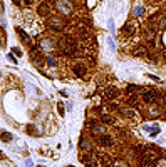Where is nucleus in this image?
Segmentation results:
<instances>
[{
    "label": "nucleus",
    "mask_w": 166,
    "mask_h": 167,
    "mask_svg": "<svg viewBox=\"0 0 166 167\" xmlns=\"http://www.w3.org/2000/svg\"><path fill=\"white\" fill-rule=\"evenodd\" d=\"M59 47H61L62 54L70 55V54L76 52V40H74L70 35H64V37L61 38V42H59Z\"/></svg>",
    "instance_id": "nucleus-1"
},
{
    "label": "nucleus",
    "mask_w": 166,
    "mask_h": 167,
    "mask_svg": "<svg viewBox=\"0 0 166 167\" xmlns=\"http://www.w3.org/2000/svg\"><path fill=\"white\" fill-rule=\"evenodd\" d=\"M55 9H57L62 15H69V13L72 12V3H70L69 0H57V2H55Z\"/></svg>",
    "instance_id": "nucleus-2"
},
{
    "label": "nucleus",
    "mask_w": 166,
    "mask_h": 167,
    "mask_svg": "<svg viewBox=\"0 0 166 167\" xmlns=\"http://www.w3.org/2000/svg\"><path fill=\"white\" fill-rule=\"evenodd\" d=\"M158 97H160V92L154 90V89H149V90H144V92H143V100L148 102V104H151V102L158 100Z\"/></svg>",
    "instance_id": "nucleus-3"
},
{
    "label": "nucleus",
    "mask_w": 166,
    "mask_h": 167,
    "mask_svg": "<svg viewBox=\"0 0 166 167\" xmlns=\"http://www.w3.org/2000/svg\"><path fill=\"white\" fill-rule=\"evenodd\" d=\"M64 25H66V22L62 19H59V17H51V19H49V27H51L52 30H55V32L62 30Z\"/></svg>",
    "instance_id": "nucleus-4"
},
{
    "label": "nucleus",
    "mask_w": 166,
    "mask_h": 167,
    "mask_svg": "<svg viewBox=\"0 0 166 167\" xmlns=\"http://www.w3.org/2000/svg\"><path fill=\"white\" fill-rule=\"evenodd\" d=\"M39 15L40 17H49V13H51V7H49V3H40L37 9Z\"/></svg>",
    "instance_id": "nucleus-5"
},
{
    "label": "nucleus",
    "mask_w": 166,
    "mask_h": 167,
    "mask_svg": "<svg viewBox=\"0 0 166 167\" xmlns=\"http://www.w3.org/2000/svg\"><path fill=\"white\" fill-rule=\"evenodd\" d=\"M141 167H156V162L153 161L151 157H143L141 159Z\"/></svg>",
    "instance_id": "nucleus-6"
},
{
    "label": "nucleus",
    "mask_w": 166,
    "mask_h": 167,
    "mask_svg": "<svg viewBox=\"0 0 166 167\" xmlns=\"http://www.w3.org/2000/svg\"><path fill=\"white\" fill-rule=\"evenodd\" d=\"M97 142H99L101 145H106V147H108V145H112V137H109V136H101L99 139H97Z\"/></svg>",
    "instance_id": "nucleus-7"
},
{
    "label": "nucleus",
    "mask_w": 166,
    "mask_h": 167,
    "mask_svg": "<svg viewBox=\"0 0 166 167\" xmlns=\"http://www.w3.org/2000/svg\"><path fill=\"white\" fill-rule=\"evenodd\" d=\"M82 161H84V164H86L87 167H96V161H94L92 155H84Z\"/></svg>",
    "instance_id": "nucleus-8"
},
{
    "label": "nucleus",
    "mask_w": 166,
    "mask_h": 167,
    "mask_svg": "<svg viewBox=\"0 0 166 167\" xmlns=\"http://www.w3.org/2000/svg\"><path fill=\"white\" fill-rule=\"evenodd\" d=\"M17 34H19V37L22 38V40L25 42V44H30V37H29V35H27L25 32H24L22 28H20V27H17Z\"/></svg>",
    "instance_id": "nucleus-9"
},
{
    "label": "nucleus",
    "mask_w": 166,
    "mask_h": 167,
    "mask_svg": "<svg viewBox=\"0 0 166 167\" xmlns=\"http://www.w3.org/2000/svg\"><path fill=\"white\" fill-rule=\"evenodd\" d=\"M74 74H76L77 77H84L86 75V67L84 65H76L74 67Z\"/></svg>",
    "instance_id": "nucleus-10"
},
{
    "label": "nucleus",
    "mask_w": 166,
    "mask_h": 167,
    "mask_svg": "<svg viewBox=\"0 0 166 167\" xmlns=\"http://www.w3.org/2000/svg\"><path fill=\"white\" fill-rule=\"evenodd\" d=\"M114 97H118V89H114V87H111V89H108L106 90V99H114Z\"/></svg>",
    "instance_id": "nucleus-11"
},
{
    "label": "nucleus",
    "mask_w": 166,
    "mask_h": 167,
    "mask_svg": "<svg viewBox=\"0 0 166 167\" xmlns=\"http://www.w3.org/2000/svg\"><path fill=\"white\" fill-rule=\"evenodd\" d=\"M32 62L35 64V65L40 67L42 64H44V59H42V55H40V54H35V52H34V54H32Z\"/></svg>",
    "instance_id": "nucleus-12"
},
{
    "label": "nucleus",
    "mask_w": 166,
    "mask_h": 167,
    "mask_svg": "<svg viewBox=\"0 0 166 167\" xmlns=\"http://www.w3.org/2000/svg\"><path fill=\"white\" fill-rule=\"evenodd\" d=\"M126 92H128V94H136V92H141V87L139 85H134V84H129L128 89H126Z\"/></svg>",
    "instance_id": "nucleus-13"
},
{
    "label": "nucleus",
    "mask_w": 166,
    "mask_h": 167,
    "mask_svg": "<svg viewBox=\"0 0 166 167\" xmlns=\"http://www.w3.org/2000/svg\"><path fill=\"white\" fill-rule=\"evenodd\" d=\"M40 47L44 49V50H52V49H54V45H52L51 40H42L40 42Z\"/></svg>",
    "instance_id": "nucleus-14"
},
{
    "label": "nucleus",
    "mask_w": 166,
    "mask_h": 167,
    "mask_svg": "<svg viewBox=\"0 0 166 167\" xmlns=\"http://www.w3.org/2000/svg\"><path fill=\"white\" fill-rule=\"evenodd\" d=\"M102 122H104V124H112V122H114V119H112V117L111 115H102Z\"/></svg>",
    "instance_id": "nucleus-15"
},
{
    "label": "nucleus",
    "mask_w": 166,
    "mask_h": 167,
    "mask_svg": "<svg viewBox=\"0 0 166 167\" xmlns=\"http://www.w3.org/2000/svg\"><path fill=\"white\" fill-rule=\"evenodd\" d=\"M2 140H3V142H10V140H12V134L3 132V134H2Z\"/></svg>",
    "instance_id": "nucleus-16"
},
{
    "label": "nucleus",
    "mask_w": 166,
    "mask_h": 167,
    "mask_svg": "<svg viewBox=\"0 0 166 167\" xmlns=\"http://www.w3.org/2000/svg\"><path fill=\"white\" fill-rule=\"evenodd\" d=\"M146 54V49L144 47H138L136 50H134V55H144Z\"/></svg>",
    "instance_id": "nucleus-17"
},
{
    "label": "nucleus",
    "mask_w": 166,
    "mask_h": 167,
    "mask_svg": "<svg viewBox=\"0 0 166 167\" xmlns=\"http://www.w3.org/2000/svg\"><path fill=\"white\" fill-rule=\"evenodd\" d=\"M149 115H151V117L160 115V109H158V107H156V109H154V107H153V109H149Z\"/></svg>",
    "instance_id": "nucleus-18"
},
{
    "label": "nucleus",
    "mask_w": 166,
    "mask_h": 167,
    "mask_svg": "<svg viewBox=\"0 0 166 167\" xmlns=\"http://www.w3.org/2000/svg\"><path fill=\"white\" fill-rule=\"evenodd\" d=\"M57 111H59V114H61L62 117H64V114H66V111H64V105H62L61 102H59V104H57Z\"/></svg>",
    "instance_id": "nucleus-19"
},
{
    "label": "nucleus",
    "mask_w": 166,
    "mask_h": 167,
    "mask_svg": "<svg viewBox=\"0 0 166 167\" xmlns=\"http://www.w3.org/2000/svg\"><path fill=\"white\" fill-rule=\"evenodd\" d=\"M89 145H91V140L82 139V142H81V147H82V149H86V147H89Z\"/></svg>",
    "instance_id": "nucleus-20"
},
{
    "label": "nucleus",
    "mask_w": 166,
    "mask_h": 167,
    "mask_svg": "<svg viewBox=\"0 0 166 167\" xmlns=\"http://www.w3.org/2000/svg\"><path fill=\"white\" fill-rule=\"evenodd\" d=\"M123 115H129V117H131L133 111H131V109H123Z\"/></svg>",
    "instance_id": "nucleus-21"
},
{
    "label": "nucleus",
    "mask_w": 166,
    "mask_h": 167,
    "mask_svg": "<svg viewBox=\"0 0 166 167\" xmlns=\"http://www.w3.org/2000/svg\"><path fill=\"white\" fill-rule=\"evenodd\" d=\"M92 132H94V134H101V136H102V127H96V125H94Z\"/></svg>",
    "instance_id": "nucleus-22"
},
{
    "label": "nucleus",
    "mask_w": 166,
    "mask_h": 167,
    "mask_svg": "<svg viewBox=\"0 0 166 167\" xmlns=\"http://www.w3.org/2000/svg\"><path fill=\"white\" fill-rule=\"evenodd\" d=\"M128 104H129V105H138V100H136L134 97H133V99H128Z\"/></svg>",
    "instance_id": "nucleus-23"
},
{
    "label": "nucleus",
    "mask_w": 166,
    "mask_h": 167,
    "mask_svg": "<svg viewBox=\"0 0 166 167\" xmlns=\"http://www.w3.org/2000/svg\"><path fill=\"white\" fill-rule=\"evenodd\" d=\"M47 62H49V65H52V67H54L55 64H57V62H55L54 59H52V57H47Z\"/></svg>",
    "instance_id": "nucleus-24"
},
{
    "label": "nucleus",
    "mask_w": 166,
    "mask_h": 167,
    "mask_svg": "<svg viewBox=\"0 0 166 167\" xmlns=\"http://www.w3.org/2000/svg\"><path fill=\"white\" fill-rule=\"evenodd\" d=\"M124 32H126V34H133V27L131 25H126L124 27Z\"/></svg>",
    "instance_id": "nucleus-25"
},
{
    "label": "nucleus",
    "mask_w": 166,
    "mask_h": 167,
    "mask_svg": "<svg viewBox=\"0 0 166 167\" xmlns=\"http://www.w3.org/2000/svg\"><path fill=\"white\" fill-rule=\"evenodd\" d=\"M7 57H9V60H10V62H13V64H17V60H15V57H13L12 54H9V55H7Z\"/></svg>",
    "instance_id": "nucleus-26"
},
{
    "label": "nucleus",
    "mask_w": 166,
    "mask_h": 167,
    "mask_svg": "<svg viewBox=\"0 0 166 167\" xmlns=\"http://www.w3.org/2000/svg\"><path fill=\"white\" fill-rule=\"evenodd\" d=\"M13 52H15V54H17V55H20V54H22V52H20V49H17V47H15V49H13Z\"/></svg>",
    "instance_id": "nucleus-27"
},
{
    "label": "nucleus",
    "mask_w": 166,
    "mask_h": 167,
    "mask_svg": "<svg viewBox=\"0 0 166 167\" xmlns=\"http://www.w3.org/2000/svg\"><path fill=\"white\" fill-rule=\"evenodd\" d=\"M12 2H13V3H17V5H19V3H20V0H12Z\"/></svg>",
    "instance_id": "nucleus-28"
},
{
    "label": "nucleus",
    "mask_w": 166,
    "mask_h": 167,
    "mask_svg": "<svg viewBox=\"0 0 166 167\" xmlns=\"http://www.w3.org/2000/svg\"><path fill=\"white\" fill-rule=\"evenodd\" d=\"M25 2H27V3H32V0H25Z\"/></svg>",
    "instance_id": "nucleus-29"
}]
</instances>
